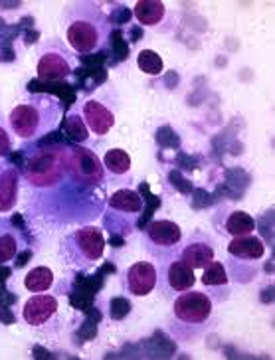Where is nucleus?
Segmentation results:
<instances>
[{"label":"nucleus","instance_id":"nucleus-7","mask_svg":"<svg viewBox=\"0 0 275 360\" xmlns=\"http://www.w3.org/2000/svg\"><path fill=\"white\" fill-rule=\"evenodd\" d=\"M74 56L56 40L44 42L36 56V75L42 82H64L74 74Z\"/></svg>","mask_w":275,"mask_h":360},{"label":"nucleus","instance_id":"nucleus-19","mask_svg":"<svg viewBox=\"0 0 275 360\" xmlns=\"http://www.w3.org/2000/svg\"><path fill=\"white\" fill-rule=\"evenodd\" d=\"M53 285V271L50 267H34L26 276H24V287L32 293H44L50 291V287Z\"/></svg>","mask_w":275,"mask_h":360},{"label":"nucleus","instance_id":"nucleus-16","mask_svg":"<svg viewBox=\"0 0 275 360\" xmlns=\"http://www.w3.org/2000/svg\"><path fill=\"white\" fill-rule=\"evenodd\" d=\"M109 208L119 214L137 218L139 214L143 212V198L133 188H121L109 196Z\"/></svg>","mask_w":275,"mask_h":360},{"label":"nucleus","instance_id":"nucleus-12","mask_svg":"<svg viewBox=\"0 0 275 360\" xmlns=\"http://www.w3.org/2000/svg\"><path fill=\"white\" fill-rule=\"evenodd\" d=\"M60 303L50 293H32L22 307V319L28 327L44 328L58 317Z\"/></svg>","mask_w":275,"mask_h":360},{"label":"nucleus","instance_id":"nucleus-24","mask_svg":"<svg viewBox=\"0 0 275 360\" xmlns=\"http://www.w3.org/2000/svg\"><path fill=\"white\" fill-rule=\"evenodd\" d=\"M18 254V238L16 233L4 228L0 232V264H8Z\"/></svg>","mask_w":275,"mask_h":360},{"label":"nucleus","instance_id":"nucleus-3","mask_svg":"<svg viewBox=\"0 0 275 360\" xmlns=\"http://www.w3.org/2000/svg\"><path fill=\"white\" fill-rule=\"evenodd\" d=\"M214 315V299L204 291H182L172 299L169 333L180 342H191L202 337Z\"/></svg>","mask_w":275,"mask_h":360},{"label":"nucleus","instance_id":"nucleus-5","mask_svg":"<svg viewBox=\"0 0 275 360\" xmlns=\"http://www.w3.org/2000/svg\"><path fill=\"white\" fill-rule=\"evenodd\" d=\"M60 254L68 264L87 269L101 262L105 254V236L99 226H82L72 233H68L62 244Z\"/></svg>","mask_w":275,"mask_h":360},{"label":"nucleus","instance_id":"nucleus-2","mask_svg":"<svg viewBox=\"0 0 275 360\" xmlns=\"http://www.w3.org/2000/svg\"><path fill=\"white\" fill-rule=\"evenodd\" d=\"M62 119V101L52 94H26L18 105L12 107L8 125L20 141H38L52 133Z\"/></svg>","mask_w":275,"mask_h":360},{"label":"nucleus","instance_id":"nucleus-23","mask_svg":"<svg viewBox=\"0 0 275 360\" xmlns=\"http://www.w3.org/2000/svg\"><path fill=\"white\" fill-rule=\"evenodd\" d=\"M87 125H85L84 117L77 113V107L70 111V115L65 117V133L70 135V137L74 139V141H79V143H85L87 141Z\"/></svg>","mask_w":275,"mask_h":360},{"label":"nucleus","instance_id":"nucleus-9","mask_svg":"<svg viewBox=\"0 0 275 360\" xmlns=\"http://www.w3.org/2000/svg\"><path fill=\"white\" fill-rule=\"evenodd\" d=\"M160 262L165 267H160V274H157V285L167 299H174L179 293L194 287L196 276L191 265L184 264L177 255H169Z\"/></svg>","mask_w":275,"mask_h":360},{"label":"nucleus","instance_id":"nucleus-11","mask_svg":"<svg viewBox=\"0 0 275 360\" xmlns=\"http://www.w3.org/2000/svg\"><path fill=\"white\" fill-rule=\"evenodd\" d=\"M174 255L180 257L184 264L191 265L192 269L196 271V269H202V267H206L210 262L216 259V248L212 244L210 236L194 232L184 244L180 242Z\"/></svg>","mask_w":275,"mask_h":360},{"label":"nucleus","instance_id":"nucleus-6","mask_svg":"<svg viewBox=\"0 0 275 360\" xmlns=\"http://www.w3.org/2000/svg\"><path fill=\"white\" fill-rule=\"evenodd\" d=\"M65 170H68V179L82 184V186H97L105 180L103 160L97 157L96 150L79 147V145L68 147Z\"/></svg>","mask_w":275,"mask_h":360},{"label":"nucleus","instance_id":"nucleus-25","mask_svg":"<svg viewBox=\"0 0 275 360\" xmlns=\"http://www.w3.org/2000/svg\"><path fill=\"white\" fill-rule=\"evenodd\" d=\"M12 150V129L8 125V117L0 113V159Z\"/></svg>","mask_w":275,"mask_h":360},{"label":"nucleus","instance_id":"nucleus-8","mask_svg":"<svg viewBox=\"0 0 275 360\" xmlns=\"http://www.w3.org/2000/svg\"><path fill=\"white\" fill-rule=\"evenodd\" d=\"M180 242H182V230L172 220H153L145 228V248L159 262L169 255H174Z\"/></svg>","mask_w":275,"mask_h":360},{"label":"nucleus","instance_id":"nucleus-18","mask_svg":"<svg viewBox=\"0 0 275 360\" xmlns=\"http://www.w3.org/2000/svg\"><path fill=\"white\" fill-rule=\"evenodd\" d=\"M224 233L240 238V236H250L255 232V220L243 210H232V212H224L222 228Z\"/></svg>","mask_w":275,"mask_h":360},{"label":"nucleus","instance_id":"nucleus-22","mask_svg":"<svg viewBox=\"0 0 275 360\" xmlns=\"http://www.w3.org/2000/svg\"><path fill=\"white\" fill-rule=\"evenodd\" d=\"M139 70L147 75H160L165 70V62L155 50H143L137 58Z\"/></svg>","mask_w":275,"mask_h":360},{"label":"nucleus","instance_id":"nucleus-17","mask_svg":"<svg viewBox=\"0 0 275 360\" xmlns=\"http://www.w3.org/2000/svg\"><path fill=\"white\" fill-rule=\"evenodd\" d=\"M133 14H135V18H137L141 26L155 28V26H159L160 22L165 20L167 4L160 2V0H139V2H135Z\"/></svg>","mask_w":275,"mask_h":360},{"label":"nucleus","instance_id":"nucleus-15","mask_svg":"<svg viewBox=\"0 0 275 360\" xmlns=\"http://www.w3.org/2000/svg\"><path fill=\"white\" fill-rule=\"evenodd\" d=\"M226 250H228V254L236 259H240V262H260L265 255L264 240L254 236V233L232 238V242L228 244Z\"/></svg>","mask_w":275,"mask_h":360},{"label":"nucleus","instance_id":"nucleus-13","mask_svg":"<svg viewBox=\"0 0 275 360\" xmlns=\"http://www.w3.org/2000/svg\"><path fill=\"white\" fill-rule=\"evenodd\" d=\"M157 274L159 269L151 262H137L129 267L123 276V289L133 297H147L157 287Z\"/></svg>","mask_w":275,"mask_h":360},{"label":"nucleus","instance_id":"nucleus-14","mask_svg":"<svg viewBox=\"0 0 275 360\" xmlns=\"http://www.w3.org/2000/svg\"><path fill=\"white\" fill-rule=\"evenodd\" d=\"M20 192V172L12 165L0 162V214H11L18 204Z\"/></svg>","mask_w":275,"mask_h":360},{"label":"nucleus","instance_id":"nucleus-10","mask_svg":"<svg viewBox=\"0 0 275 360\" xmlns=\"http://www.w3.org/2000/svg\"><path fill=\"white\" fill-rule=\"evenodd\" d=\"M82 117H84L87 129L97 137H105L107 133L115 127L117 121L113 107L107 105V101L99 94L85 97L82 103Z\"/></svg>","mask_w":275,"mask_h":360},{"label":"nucleus","instance_id":"nucleus-4","mask_svg":"<svg viewBox=\"0 0 275 360\" xmlns=\"http://www.w3.org/2000/svg\"><path fill=\"white\" fill-rule=\"evenodd\" d=\"M65 145L36 148L24 162V180L34 188H53L68 176L65 170Z\"/></svg>","mask_w":275,"mask_h":360},{"label":"nucleus","instance_id":"nucleus-1","mask_svg":"<svg viewBox=\"0 0 275 360\" xmlns=\"http://www.w3.org/2000/svg\"><path fill=\"white\" fill-rule=\"evenodd\" d=\"M65 40L75 53L89 56L103 50L109 42L111 20L96 0H75L62 12Z\"/></svg>","mask_w":275,"mask_h":360},{"label":"nucleus","instance_id":"nucleus-21","mask_svg":"<svg viewBox=\"0 0 275 360\" xmlns=\"http://www.w3.org/2000/svg\"><path fill=\"white\" fill-rule=\"evenodd\" d=\"M202 283L210 289H220V287H228L230 283V277H228V271L224 267L222 262L214 259L206 267H202Z\"/></svg>","mask_w":275,"mask_h":360},{"label":"nucleus","instance_id":"nucleus-20","mask_svg":"<svg viewBox=\"0 0 275 360\" xmlns=\"http://www.w3.org/2000/svg\"><path fill=\"white\" fill-rule=\"evenodd\" d=\"M103 167H105L109 174L123 176L131 170V157H129L127 150H123V148H111V150H107L105 157H103Z\"/></svg>","mask_w":275,"mask_h":360}]
</instances>
